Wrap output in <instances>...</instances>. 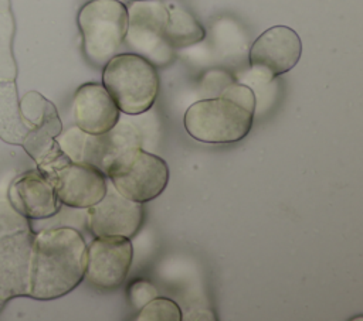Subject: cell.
Here are the masks:
<instances>
[{
    "instance_id": "cell-1",
    "label": "cell",
    "mask_w": 363,
    "mask_h": 321,
    "mask_svg": "<svg viewBox=\"0 0 363 321\" xmlns=\"http://www.w3.org/2000/svg\"><path fill=\"white\" fill-rule=\"evenodd\" d=\"M86 243L71 226L35 230L28 297L55 300L72 291L85 276Z\"/></svg>"
},
{
    "instance_id": "cell-2",
    "label": "cell",
    "mask_w": 363,
    "mask_h": 321,
    "mask_svg": "<svg viewBox=\"0 0 363 321\" xmlns=\"http://www.w3.org/2000/svg\"><path fill=\"white\" fill-rule=\"evenodd\" d=\"M102 85L122 113L136 116L155 105L160 79L150 61L135 52H122L104 65Z\"/></svg>"
},
{
    "instance_id": "cell-3",
    "label": "cell",
    "mask_w": 363,
    "mask_h": 321,
    "mask_svg": "<svg viewBox=\"0 0 363 321\" xmlns=\"http://www.w3.org/2000/svg\"><path fill=\"white\" fill-rule=\"evenodd\" d=\"M85 58L104 66L123 45L128 31V7L118 0H89L77 17Z\"/></svg>"
},
{
    "instance_id": "cell-4",
    "label": "cell",
    "mask_w": 363,
    "mask_h": 321,
    "mask_svg": "<svg viewBox=\"0 0 363 321\" xmlns=\"http://www.w3.org/2000/svg\"><path fill=\"white\" fill-rule=\"evenodd\" d=\"M252 122V112L221 96L194 102L183 117L189 136L210 144H231L242 140L250 133Z\"/></svg>"
},
{
    "instance_id": "cell-5",
    "label": "cell",
    "mask_w": 363,
    "mask_h": 321,
    "mask_svg": "<svg viewBox=\"0 0 363 321\" xmlns=\"http://www.w3.org/2000/svg\"><path fill=\"white\" fill-rule=\"evenodd\" d=\"M105 175L121 195L145 204L164 191L169 182V167L162 157L143 147H129L113 157Z\"/></svg>"
},
{
    "instance_id": "cell-6",
    "label": "cell",
    "mask_w": 363,
    "mask_h": 321,
    "mask_svg": "<svg viewBox=\"0 0 363 321\" xmlns=\"http://www.w3.org/2000/svg\"><path fill=\"white\" fill-rule=\"evenodd\" d=\"M62 153L74 163H86L98 167L104 174L108 164L122 150L143 147L145 130L130 119L118 123L102 134H89L74 126L55 137Z\"/></svg>"
},
{
    "instance_id": "cell-7",
    "label": "cell",
    "mask_w": 363,
    "mask_h": 321,
    "mask_svg": "<svg viewBox=\"0 0 363 321\" xmlns=\"http://www.w3.org/2000/svg\"><path fill=\"white\" fill-rule=\"evenodd\" d=\"M128 31L125 44L132 52L142 55L156 68L173 59V48L164 41L167 6L163 0H138L126 4Z\"/></svg>"
},
{
    "instance_id": "cell-8",
    "label": "cell",
    "mask_w": 363,
    "mask_h": 321,
    "mask_svg": "<svg viewBox=\"0 0 363 321\" xmlns=\"http://www.w3.org/2000/svg\"><path fill=\"white\" fill-rule=\"evenodd\" d=\"M302 41L295 30L274 25L252 42L248 61L251 75L262 83H271L277 76L291 71L301 59Z\"/></svg>"
},
{
    "instance_id": "cell-9",
    "label": "cell",
    "mask_w": 363,
    "mask_h": 321,
    "mask_svg": "<svg viewBox=\"0 0 363 321\" xmlns=\"http://www.w3.org/2000/svg\"><path fill=\"white\" fill-rule=\"evenodd\" d=\"M54 187L61 204L86 209L106 192V175L95 165L62 160L51 170L41 173Z\"/></svg>"
},
{
    "instance_id": "cell-10",
    "label": "cell",
    "mask_w": 363,
    "mask_h": 321,
    "mask_svg": "<svg viewBox=\"0 0 363 321\" xmlns=\"http://www.w3.org/2000/svg\"><path fill=\"white\" fill-rule=\"evenodd\" d=\"M143 204L121 195L108 185L105 195L86 208L85 226L95 238L132 239L143 223Z\"/></svg>"
},
{
    "instance_id": "cell-11",
    "label": "cell",
    "mask_w": 363,
    "mask_h": 321,
    "mask_svg": "<svg viewBox=\"0 0 363 321\" xmlns=\"http://www.w3.org/2000/svg\"><path fill=\"white\" fill-rule=\"evenodd\" d=\"M133 246L126 238H95L86 245L85 279L98 290L119 287L130 269Z\"/></svg>"
},
{
    "instance_id": "cell-12",
    "label": "cell",
    "mask_w": 363,
    "mask_h": 321,
    "mask_svg": "<svg viewBox=\"0 0 363 321\" xmlns=\"http://www.w3.org/2000/svg\"><path fill=\"white\" fill-rule=\"evenodd\" d=\"M34 233L30 228L0 238V298L6 303L30 294Z\"/></svg>"
},
{
    "instance_id": "cell-13",
    "label": "cell",
    "mask_w": 363,
    "mask_h": 321,
    "mask_svg": "<svg viewBox=\"0 0 363 321\" xmlns=\"http://www.w3.org/2000/svg\"><path fill=\"white\" fill-rule=\"evenodd\" d=\"M7 197L14 209L30 222L55 215L62 205L52 184L38 170L14 177L7 187Z\"/></svg>"
},
{
    "instance_id": "cell-14",
    "label": "cell",
    "mask_w": 363,
    "mask_h": 321,
    "mask_svg": "<svg viewBox=\"0 0 363 321\" xmlns=\"http://www.w3.org/2000/svg\"><path fill=\"white\" fill-rule=\"evenodd\" d=\"M72 113L75 126L89 134H102L112 129L121 110L102 83L86 82L74 95Z\"/></svg>"
},
{
    "instance_id": "cell-15",
    "label": "cell",
    "mask_w": 363,
    "mask_h": 321,
    "mask_svg": "<svg viewBox=\"0 0 363 321\" xmlns=\"http://www.w3.org/2000/svg\"><path fill=\"white\" fill-rule=\"evenodd\" d=\"M167 6V21L164 25V41L174 48H184L204 40L206 30L199 20L177 4Z\"/></svg>"
},
{
    "instance_id": "cell-16",
    "label": "cell",
    "mask_w": 363,
    "mask_h": 321,
    "mask_svg": "<svg viewBox=\"0 0 363 321\" xmlns=\"http://www.w3.org/2000/svg\"><path fill=\"white\" fill-rule=\"evenodd\" d=\"M30 127L26 124L20 102L17 99V89L10 81H0V137L10 144H21Z\"/></svg>"
},
{
    "instance_id": "cell-17",
    "label": "cell",
    "mask_w": 363,
    "mask_h": 321,
    "mask_svg": "<svg viewBox=\"0 0 363 321\" xmlns=\"http://www.w3.org/2000/svg\"><path fill=\"white\" fill-rule=\"evenodd\" d=\"M20 112L30 129L45 126L57 134L62 132L61 120L55 106L35 91L27 92L20 100Z\"/></svg>"
},
{
    "instance_id": "cell-18",
    "label": "cell",
    "mask_w": 363,
    "mask_h": 321,
    "mask_svg": "<svg viewBox=\"0 0 363 321\" xmlns=\"http://www.w3.org/2000/svg\"><path fill=\"white\" fill-rule=\"evenodd\" d=\"M7 187L4 180L0 181V238L26 230L31 228V222L14 209L7 197Z\"/></svg>"
},
{
    "instance_id": "cell-19",
    "label": "cell",
    "mask_w": 363,
    "mask_h": 321,
    "mask_svg": "<svg viewBox=\"0 0 363 321\" xmlns=\"http://www.w3.org/2000/svg\"><path fill=\"white\" fill-rule=\"evenodd\" d=\"M136 321H180L183 320L182 310L170 298L155 297L145 304L135 317Z\"/></svg>"
},
{
    "instance_id": "cell-20",
    "label": "cell",
    "mask_w": 363,
    "mask_h": 321,
    "mask_svg": "<svg viewBox=\"0 0 363 321\" xmlns=\"http://www.w3.org/2000/svg\"><path fill=\"white\" fill-rule=\"evenodd\" d=\"M218 96L230 99L235 103H238L240 106L245 107L247 110L255 113V107H257V98L255 93L252 91L251 86L241 83V82H234L231 81L230 83H227L218 93Z\"/></svg>"
},
{
    "instance_id": "cell-21",
    "label": "cell",
    "mask_w": 363,
    "mask_h": 321,
    "mask_svg": "<svg viewBox=\"0 0 363 321\" xmlns=\"http://www.w3.org/2000/svg\"><path fill=\"white\" fill-rule=\"evenodd\" d=\"M126 296L132 308L139 311L152 298L157 297V288L147 280H135L128 286Z\"/></svg>"
},
{
    "instance_id": "cell-22",
    "label": "cell",
    "mask_w": 363,
    "mask_h": 321,
    "mask_svg": "<svg viewBox=\"0 0 363 321\" xmlns=\"http://www.w3.org/2000/svg\"><path fill=\"white\" fill-rule=\"evenodd\" d=\"M4 305H6V301H4V300H1V298H0V313H1V310H3V308H4Z\"/></svg>"
},
{
    "instance_id": "cell-23",
    "label": "cell",
    "mask_w": 363,
    "mask_h": 321,
    "mask_svg": "<svg viewBox=\"0 0 363 321\" xmlns=\"http://www.w3.org/2000/svg\"><path fill=\"white\" fill-rule=\"evenodd\" d=\"M118 1H122V3H130V1H138V0H118Z\"/></svg>"
}]
</instances>
